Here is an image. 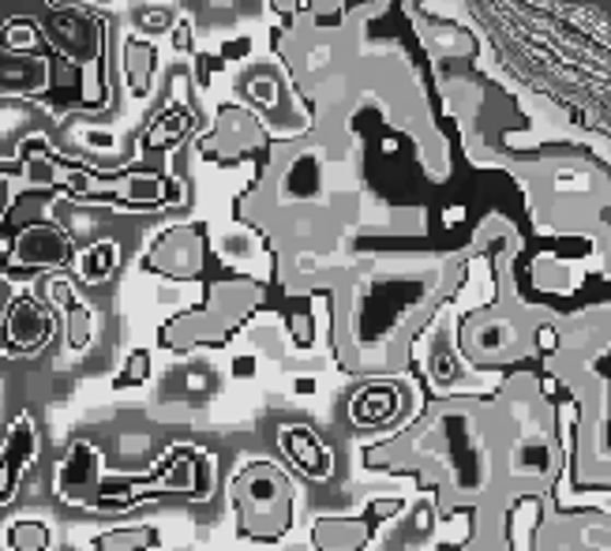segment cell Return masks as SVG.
<instances>
[{
	"label": "cell",
	"instance_id": "17",
	"mask_svg": "<svg viewBox=\"0 0 611 551\" xmlns=\"http://www.w3.org/2000/svg\"><path fill=\"white\" fill-rule=\"evenodd\" d=\"M146 375H151V353L146 349H136L132 356H128L125 372L113 379V387L125 390V387H139V383H146Z\"/></svg>",
	"mask_w": 611,
	"mask_h": 551
},
{
	"label": "cell",
	"instance_id": "1",
	"mask_svg": "<svg viewBox=\"0 0 611 551\" xmlns=\"http://www.w3.org/2000/svg\"><path fill=\"white\" fill-rule=\"evenodd\" d=\"M233 506L240 514L244 532L274 537L290 521V484L267 461H256L233 480Z\"/></svg>",
	"mask_w": 611,
	"mask_h": 551
},
{
	"label": "cell",
	"instance_id": "11",
	"mask_svg": "<svg viewBox=\"0 0 611 551\" xmlns=\"http://www.w3.org/2000/svg\"><path fill=\"white\" fill-rule=\"evenodd\" d=\"M158 548V529L154 525H117L98 537H91V551H151Z\"/></svg>",
	"mask_w": 611,
	"mask_h": 551
},
{
	"label": "cell",
	"instance_id": "14",
	"mask_svg": "<svg viewBox=\"0 0 611 551\" xmlns=\"http://www.w3.org/2000/svg\"><path fill=\"white\" fill-rule=\"evenodd\" d=\"M68 169L72 165H60L54 154L46 151H31L23 157V177H27V188H54V184H64Z\"/></svg>",
	"mask_w": 611,
	"mask_h": 551
},
{
	"label": "cell",
	"instance_id": "6",
	"mask_svg": "<svg viewBox=\"0 0 611 551\" xmlns=\"http://www.w3.org/2000/svg\"><path fill=\"white\" fill-rule=\"evenodd\" d=\"M102 484H106V472H102L98 446L75 439L72 450L64 454V461L57 466V495L68 506H91V511H98Z\"/></svg>",
	"mask_w": 611,
	"mask_h": 551
},
{
	"label": "cell",
	"instance_id": "15",
	"mask_svg": "<svg viewBox=\"0 0 611 551\" xmlns=\"http://www.w3.org/2000/svg\"><path fill=\"white\" fill-rule=\"evenodd\" d=\"M151 75H154V49L143 46V42H128L125 46V79L136 94L151 91Z\"/></svg>",
	"mask_w": 611,
	"mask_h": 551
},
{
	"label": "cell",
	"instance_id": "19",
	"mask_svg": "<svg viewBox=\"0 0 611 551\" xmlns=\"http://www.w3.org/2000/svg\"><path fill=\"white\" fill-rule=\"evenodd\" d=\"M169 23V15L165 12H151V15H143V26H165Z\"/></svg>",
	"mask_w": 611,
	"mask_h": 551
},
{
	"label": "cell",
	"instance_id": "7",
	"mask_svg": "<svg viewBox=\"0 0 611 551\" xmlns=\"http://www.w3.org/2000/svg\"><path fill=\"white\" fill-rule=\"evenodd\" d=\"M64 184L80 199H120V203L146 207L162 199V180L154 173H125V177H98V173L68 169Z\"/></svg>",
	"mask_w": 611,
	"mask_h": 551
},
{
	"label": "cell",
	"instance_id": "5",
	"mask_svg": "<svg viewBox=\"0 0 611 551\" xmlns=\"http://www.w3.org/2000/svg\"><path fill=\"white\" fill-rule=\"evenodd\" d=\"M72 259H75V248H72V236H68L64 225L31 222L15 233L8 267L12 270H60Z\"/></svg>",
	"mask_w": 611,
	"mask_h": 551
},
{
	"label": "cell",
	"instance_id": "4",
	"mask_svg": "<svg viewBox=\"0 0 611 551\" xmlns=\"http://www.w3.org/2000/svg\"><path fill=\"white\" fill-rule=\"evenodd\" d=\"M54 113L31 94H0V162H20L27 139H49Z\"/></svg>",
	"mask_w": 611,
	"mask_h": 551
},
{
	"label": "cell",
	"instance_id": "10",
	"mask_svg": "<svg viewBox=\"0 0 611 551\" xmlns=\"http://www.w3.org/2000/svg\"><path fill=\"white\" fill-rule=\"evenodd\" d=\"M42 296H46L54 308H60V315H64V345L72 356H80L91 349L94 341V312L91 304H83L80 296H75V289L68 278L60 274H49L46 282H42Z\"/></svg>",
	"mask_w": 611,
	"mask_h": 551
},
{
	"label": "cell",
	"instance_id": "3",
	"mask_svg": "<svg viewBox=\"0 0 611 551\" xmlns=\"http://www.w3.org/2000/svg\"><path fill=\"white\" fill-rule=\"evenodd\" d=\"M57 330V315L46 308L34 293H15L0 319V353L23 356L42 353Z\"/></svg>",
	"mask_w": 611,
	"mask_h": 551
},
{
	"label": "cell",
	"instance_id": "9",
	"mask_svg": "<svg viewBox=\"0 0 611 551\" xmlns=\"http://www.w3.org/2000/svg\"><path fill=\"white\" fill-rule=\"evenodd\" d=\"M34 458H38V424H34V417L20 413L8 427L4 443H0V506H8L20 495V484L34 466Z\"/></svg>",
	"mask_w": 611,
	"mask_h": 551
},
{
	"label": "cell",
	"instance_id": "2",
	"mask_svg": "<svg viewBox=\"0 0 611 551\" xmlns=\"http://www.w3.org/2000/svg\"><path fill=\"white\" fill-rule=\"evenodd\" d=\"M46 42L60 57L83 68V98L98 105L106 98L102 91V23L83 12H54L46 20Z\"/></svg>",
	"mask_w": 611,
	"mask_h": 551
},
{
	"label": "cell",
	"instance_id": "20",
	"mask_svg": "<svg viewBox=\"0 0 611 551\" xmlns=\"http://www.w3.org/2000/svg\"><path fill=\"white\" fill-rule=\"evenodd\" d=\"M49 4H54V0H49Z\"/></svg>",
	"mask_w": 611,
	"mask_h": 551
},
{
	"label": "cell",
	"instance_id": "13",
	"mask_svg": "<svg viewBox=\"0 0 611 551\" xmlns=\"http://www.w3.org/2000/svg\"><path fill=\"white\" fill-rule=\"evenodd\" d=\"M117 259H120L117 244L98 241V244H91V248H83L80 256H75V274H80L83 282L98 285V282H106L113 270H117Z\"/></svg>",
	"mask_w": 611,
	"mask_h": 551
},
{
	"label": "cell",
	"instance_id": "8",
	"mask_svg": "<svg viewBox=\"0 0 611 551\" xmlns=\"http://www.w3.org/2000/svg\"><path fill=\"white\" fill-rule=\"evenodd\" d=\"M143 267L165 278H180V282L199 278V270H203V233H199L196 225L165 230L158 241H154V248L146 251Z\"/></svg>",
	"mask_w": 611,
	"mask_h": 551
},
{
	"label": "cell",
	"instance_id": "16",
	"mask_svg": "<svg viewBox=\"0 0 611 551\" xmlns=\"http://www.w3.org/2000/svg\"><path fill=\"white\" fill-rule=\"evenodd\" d=\"M38 23L27 20V15H12L4 20V31H0V49L4 52H27L38 46Z\"/></svg>",
	"mask_w": 611,
	"mask_h": 551
},
{
	"label": "cell",
	"instance_id": "12",
	"mask_svg": "<svg viewBox=\"0 0 611 551\" xmlns=\"http://www.w3.org/2000/svg\"><path fill=\"white\" fill-rule=\"evenodd\" d=\"M8 551H49L54 548V525L46 518H15L4 529Z\"/></svg>",
	"mask_w": 611,
	"mask_h": 551
},
{
	"label": "cell",
	"instance_id": "18",
	"mask_svg": "<svg viewBox=\"0 0 611 551\" xmlns=\"http://www.w3.org/2000/svg\"><path fill=\"white\" fill-rule=\"evenodd\" d=\"M20 188H27V177H23V173L0 169V225H4V218H8V210H12L15 196H20Z\"/></svg>",
	"mask_w": 611,
	"mask_h": 551
}]
</instances>
